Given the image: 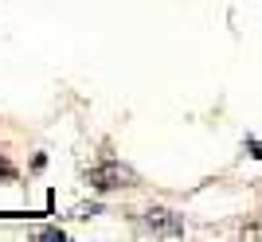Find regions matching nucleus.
<instances>
[{"label":"nucleus","instance_id":"1","mask_svg":"<svg viewBox=\"0 0 262 242\" xmlns=\"http://www.w3.org/2000/svg\"><path fill=\"white\" fill-rule=\"evenodd\" d=\"M121 180H133V176H129V168H121L118 160L94 168V184H98V187H121Z\"/></svg>","mask_w":262,"mask_h":242},{"label":"nucleus","instance_id":"2","mask_svg":"<svg viewBox=\"0 0 262 242\" xmlns=\"http://www.w3.org/2000/svg\"><path fill=\"white\" fill-rule=\"evenodd\" d=\"M149 227H153V231H164V234H180V223H172L168 219V211H149Z\"/></svg>","mask_w":262,"mask_h":242}]
</instances>
